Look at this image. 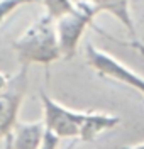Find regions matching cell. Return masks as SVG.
I'll return each instance as SVG.
<instances>
[{"mask_svg":"<svg viewBox=\"0 0 144 149\" xmlns=\"http://www.w3.org/2000/svg\"><path fill=\"white\" fill-rule=\"evenodd\" d=\"M97 14L98 10L88 0H80L75 2L71 12L56 19V34L63 59H71L77 54V47L88 27H93L98 32H102L97 26H93V19Z\"/></svg>","mask_w":144,"mask_h":149,"instance_id":"2","label":"cell"},{"mask_svg":"<svg viewBox=\"0 0 144 149\" xmlns=\"http://www.w3.org/2000/svg\"><path fill=\"white\" fill-rule=\"evenodd\" d=\"M85 54H86L88 66L92 70H95L100 76L110 78V80H115V81H120V83H124V85H129L131 88H134L136 92H139L144 97V76L132 71L131 68H127L124 63H120L119 59H115L112 54L97 49L90 42L86 44Z\"/></svg>","mask_w":144,"mask_h":149,"instance_id":"4","label":"cell"},{"mask_svg":"<svg viewBox=\"0 0 144 149\" xmlns=\"http://www.w3.org/2000/svg\"><path fill=\"white\" fill-rule=\"evenodd\" d=\"M12 46L17 53L20 66L29 68V65H42L49 68L51 63L61 59L56 20L44 12L14 41Z\"/></svg>","mask_w":144,"mask_h":149,"instance_id":"1","label":"cell"},{"mask_svg":"<svg viewBox=\"0 0 144 149\" xmlns=\"http://www.w3.org/2000/svg\"><path fill=\"white\" fill-rule=\"evenodd\" d=\"M58 146H59V139H58L54 134H51L49 130H46L44 139H42V144H41L39 149H58Z\"/></svg>","mask_w":144,"mask_h":149,"instance_id":"11","label":"cell"},{"mask_svg":"<svg viewBox=\"0 0 144 149\" xmlns=\"http://www.w3.org/2000/svg\"><path fill=\"white\" fill-rule=\"evenodd\" d=\"M46 134L42 120L38 122H17L10 132L12 149H39Z\"/></svg>","mask_w":144,"mask_h":149,"instance_id":"8","label":"cell"},{"mask_svg":"<svg viewBox=\"0 0 144 149\" xmlns=\"http://www.w3.org/2000/svg\"><path fill=\"white\" fill-rule=\"evenodd\" d=\"M97 10L100 12H109L112 14L129 32L131 36V47H136L139 53L144 54V44L137 37V31H136L134 20L131 17V9H129V0H88Z\"/></svg>","mask_w":144,"mask_h":149,"instance_id":"6","label":"cell"},{"mask_svg":"<svg viewBox=\"0 0 144 149\" xmlns=\"http://www.w3.org/2000/svg\"><path fill=\"white\" fill-rule=\"evenodd\" d=\"M41 103H42V124L46 130L54 134L59 141L78 139L85 112L71 110L58 103L44 92H41Z\"/></svg>","mask_w":144,"mask_h":149,"instance_id":"3","label":"cell"},{"mask_svg":"<svg viewBox=\"0 0 144 149\" xmlns=\"http://www.w3.org/2000/svg\"><path fill=\"white\" fill-rule=\"evenodd\" d=\"M27 90V68L22 66L14 76H10L7 88L0 93V141L9 137L17 124L20 105Z\"/></svg>","mask_w":144,"mask_h":149,"instance_id":"5","label":"cell"},{"mask_svg":"<svg viewBox=\"0 0 144 149\" xmlns=\"http://www.w3.org/2000/svg\"><path fill=\"white\" fill-rule=\"evenodd\" d=\"M122 149H144V142L136 144V146H125V148H122Z\"/></svg>","mask_w":144,"mask_h":149,"instance_id":"12","label":"cell"},{"mask_svg":"<svg viewBox=\"0 0 144 149\" xmlns=\"http://www.w3.org/2000/svg\"><path fill=\"white\" fill-rule=\"evenodd\" d=\"M41 3L44 5V12L49 17H53L54 20L59 19L61 15H65L68 12H71L75 7L73 0H41Z\"/></svg>","mask_w":144,"mask_h":149,"instance_id":"9","label":"cell"},{"mask_svg":"<svg viewBox=\"0 0 144 149\" xmlns=\"http://www.w3.org/2000/svg\"><path fill=\"white\" fill-rule=\"evenodd\" d=\"M24 3H27V0H0V26L14 10H17Z\"/></svg>","mask_w":144,"mask_h":149,"instance_id":"10","label":"cell"},{"mask_svg":"<svg viewBox=\"0 0 144 149\" xmlns=\"http://www.w3.org/2000/svg\"><path fill=\"white\" fill-rule=\"evenodd\" d=\"M38 2H41V0H27V3H38Z\"/></svg>","mask_w":144,"mask_h":149,"instance_id":"13","label":"cell"},{"mask_svg":"<svg viewBox=\"0 0 144 149\" xmlns=\"http://www.w3.org/2000/svg\"><path fill=\"white\" fill-rule=\"evenodd\" d=\"M120 124V119L112 113L104 112H85L83 122L80 127L78 141L80 142H93V141L107 130L115 129Z\"/></svg>","mask_w":144,"mask_h":149,"instance_id":"7","label":"cell"}]
</instances>
